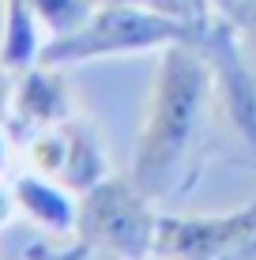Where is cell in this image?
I'll return each mask as SVG.
<instances>
[{"label":"cell","mask_w":256,"mask_h":260,"mask_svg":"<svg viewBox=\"0 0 256 260\" xmlns=\"http://www.w3.org/2000/svg\"><path fill=\"white\" fill-rule=\"evenodd\" d=\"M94 253V249L91 245H87V241L83 238H76L72 241V245H64V249H49V245H34L30 249V256H26V260H87V256H91Z\"/></svg>","instance_id":"cell-11"},{"label":"cell","mask_w":256,"mask_h":260,"mask_svg":"<svg viewBox=\"0 0 256 260\" xmlns=\"http://www.w3.org/2000/svg\"><path fill=\"white\" fill-rule=\"evenodd\" d=\"M158 211L132 174H109L76 200V238L117 260L155 256Z\"/></svg>","instance_id":"cell-3"},{"label":"cell","mask_w":256,"mask_h":260,"mask_svg":"<svg viewBox=\"0 0 256 260\" xmlns=\"http://www.w3.org/2000/svg\"><path fill=\"white\" fill-rule=\"evenodd\" d=\"M211 102V72L196 46L158 53L151 102L132 155V177L155 204L185 189Z\"/></svg>","instance_id":"cell-1"},{"label":"cell","mask_w":256,"mask_h":260,"mask_svg":"<svg viewBox=\"0 0 256 260\" xmlns=\"http://www.w3.org/2000/svg\"><path fill=\"white\" fill-rule=\"evenodd\" d=\"M207 4H211V12L226 15L230 23L241 26V19H245V12H249V4H252V0H207Z\"/></svg>","instance_id":"cell-12"},{"label":"cell","mask_w":256,"mask_h":260,"mask_svg":"<svg viewBox=\"0 0 256 260\" xmlns=\"http://www.w3.org/2000/svg\"><path fill=\"white\" fill-rule=\"evenodd\" d=\"M237 30H241V38H245V46H249V53L256 57V0L249 4V12H245V19H241V26H237Z\"/></svg>","instance_id":"cell-14"},{"label":"cell","mask_w":256,"mask_h":260,"mask_svg":"<svg viewBox=\"0 0 256 260\" xmlns=\"http://www.w3.org/2000/svg\"><path fill=\"white\" fill-rule=\"evenodd\" d=\"M60 128H64V162H60V170H57L53 181L64 185L68 192L83 196L87 189H94L102 177H109L105 151H102V143H98V132H94L87 121L68 117Z\"/></svg>","instance_id":"cell-7"},{"label":"cell","mask_w":256,"mask_h":260,"mask_svg":"<svg viewBox=\"0 0 256 260\" xmlns=\"http://www.w3.org/2000/svg\"><path fill=\"white\" fill-rule=\"evenodd\" d=\"M15 208L38 226L53 230V234H72L76 230V200L68 196L64 185H57L46 174H23L12 185Z\"/></svg>","instance_id":"cell-8"},{"label":"cell","mask_w":256,"mask_h":260,"mask_svg":"<svg viewBox=\"0 0 256 260\" xmlns=\"http://www.w3.org/2000/svg\"><path fill=\"white\" fill-rule=\"evenodd\" d=\"M207 19V15H204ZM204 19H177L143 4H94L91 15L68 34H53L42 46V64L72 68L105 57L162 53L170 46H196Z\"/></svg>","instance_id":"cell-2"},{"label":"cell","mask_w":256,"mask_h":260,"mask_svg":"<svg viewBox=\"0 0 256 260\" xmlns=\"http://www.w3.org/2000/svg\"><path fill=\"white\" fill-rule=\"evenodd\" d=\"M42 19L26 0H4V30H0V60L12 72L38 64L42 57Z\"/></svg>","instance_id":"cell-9"},{"label":"cell","mask_w":256,"mask_h":260,"mask_svg":"<svg viewBox=\"0 0 256 260\" xmlns=\"http://www.w3.org/2000/svg\"><path fill=\"white\" fill-rule=\"evenodd\" d=\"M12 87H15V72L0 60V121H8V106H12Z\"/></svg>","instance_id":"cell-13"},{"label":"cell","mask_w":256,"mask_h":260,"mask_svg":"<svg viewBox=\"0 0 256 260\" xmlns=\"http://www.w3.org/2000/svg\"><path fill=\"white\" fill-rule=\"evenodd\" d=\"M0 166H4V136H0Z\"/></svg>","instance_id":"cell-15"},{"label":"cell","mask_w":256,"mask_h":260,"mask_svg":"<svg viewBox=\"0 0 256 260\" xmlns=\"http://www.w3.org/2000/svg\"><path fill=\"white\" fill-rule=\"evenodd\" d=\"M196 49L211 72V98L245 147L256 151V60L241 46V30L211 12L200 26Z\"/></svg>","instance_id":"cell-4"},{"label":"cell","mask_w":256,"mask_h":260,"mask_svg":"<svg viewBox=\"0 0 256 260\" xmlns=\"http://www.w3.org/2000/svg\"><path fill=\"white\" fill-rule=\"evenodd\" d=\"M72 117V87L64 79V68L57 64H30L15 72L12 87V106H8V128L15 132H34L64 124Z\"/></svg>","instance_id":"cell-6"},{"label":"cell","mask_w":256,"mask_h":260,"mask_svg":"<svg viewBox=\"0 0 256 260\" xmlns=\"http://www.w3.org/2000/svg\"><path fill=\"white\" fill-rule=\"evenodd\" d=\"M256 249V200L223 215H158V260H230Z\"/></svg>","instance_id":"cell-5"},{"label":"cell","mask_w":256,"mask_h":260,"mask_svg":"<svg viewBox=\"0 0 256 260\" xmlns=\"http://www.w3.org/2000/svg\"><path fill=\"white\" fill-rule=\"evenodd\" d=\"M26 4L38 12L42 26H49L53 34H68L91 15L94 0H26Z\"/></svg>","instance_id":"cell-10"}]
</instances>
